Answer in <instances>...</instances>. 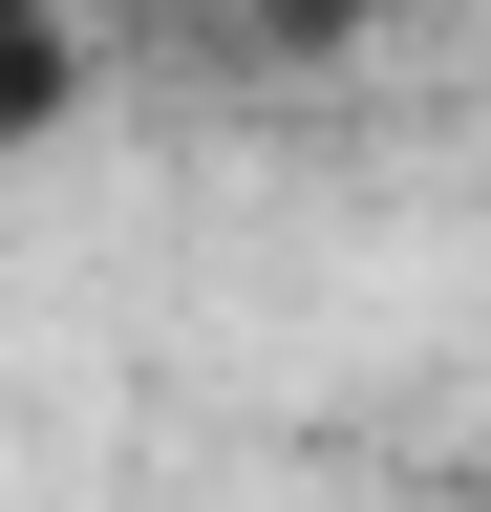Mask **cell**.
Masks as SVG:
<instances>
[{"label": "cell", "instance_id": "1", "mask_svg": "<svg viewBox=\"0 0 491 512\" xmlns=\"http://www.w3.org/2000/svg\"><path fill=\"white\" fill-rule=\"evenodd\" d=\"M65 107H86V22H65V0H0V171H22Z\"/></svg>", "mask_w": 491, "mask_h": 512}, {"label": "cell", "instance_id": "2", "mask_svg": "<svg viewBox=\"0 0 491 512\" xmlns=\"http://www.w3.org/2000/svg\"><path fill=\"white\" fill-rule=\"evenodd\" d=\"M257 43H299V64H321V43H363V0H257Z\"/></svg>", "mask_w": 491, "mask_h": 512}]
</instances>
